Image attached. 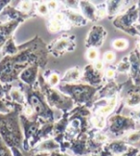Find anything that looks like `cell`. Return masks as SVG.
I'll list each match as a JSON object with an SVG mask.
<instances>
[{"label":"cell","mask_w":140,"mask_h":156,"mask_svg":"<svg viewBox=\"0 0 140 156\" xmlns=\"http://www.w3.org/2000/svg\"><path fill=\"white\" fill-rule=\"evenodd\" d=\"M115 104H116V100H115V98H112L108 105H107L106 107L101 108V109L99 110V113L101 114V115H108V114H109L114 109Z\"/></svg>","instance_id":"cell-1"},{"label":"cell","mask_w":140,"mask_h":156,"mask_svg":"<svg viewBox=\"0 0 140 156\" xmlns=\"http://www.w3.org/2000/svg\"><path fill=\"white\" fill-rule=\"evenodd\" d=\"M128 45V41L123 39H118L113 41V46L116 49H124Z\"/></svg>","instance_id":"cell-2"},{"label":"cell","mask_w":140,"mask_h":156,"mask_svg":"<svg viewBox=\"0 0 140 156\" xmlns=\"http://www.w3.org/2000/svg\"><path fill=\"white\" fill-rule=\"evenodd\" d=\"M97 57H98V51H97L96 49H90V50H88V52H87V58L89 60H91V61H94V60L97 59Z\"/></svg>","instance_id":"cell-3"},{"label":"cell","mask_w":140,"mask_h":156,"mask_svg":"<svg viewBox=\"0 0 140 156\" xmlns=\"http://www.w3.org/2000/svg\"><path fill=\"white\" fill-rule=\"evenodd\" d=\"M92 122H93V124L95 125V126L98 127V128H103L105 126V122L102 121V119H93Z\"/></svg>","instance_id":"cell-4"},{"label":"cell","mask_w":140,"mask_h":156,"mask_svg":"<svg viewBox=\"0 0 140 156\" xmlns=\"http://www.w3.org/2000/svg\"><path fill=\"white\" fill-rule=\"evenodd\" d=\"M104 58H105V60H106L107 62H111V61H113L114 58H115V54L113 52H111V51H108V52H107L105 54Z\"/></svg>","instance_id":"cell-5"},{"label":"cell","mask_w":140,"mask_h":156,"mask_svg":"<svg viewBox=\"0 0 140 156\" xmlns=\"http://www.w3.org/2000/svg\"><path fill=\"white\" fill-rule=\"evenodd\" d=\"M39 12L40 14H42V15L47 14V12H48L47 5H45V4H40L39 6Z\"/></svg>","instance_id":"cell-6"},{"label":"cell","mask_w":140,"mask_h":156,"mask_svg":"<svg viewBox=\"0 0 140 156\" xmlns=\"http://www.w3.org/2000/svg\"><path fill=\"white\" fill-rule=\"evenodd\" d=\"M50 83L52 84V85H57V84L59 83V76L58 74H52L50 79H49Z\"/></svg>","instance_id":"cell-7"},{"label":"cell","mask_w":140,"mask_h":156,"mask_svg":"<svg viewBox=\"0 0 140 156\" xmlns=\"http://www.w3.org/2000/svg\"><path fill=\"white\" fill-rule=\"evenodd\" d=\"M30 8H31V4H30L29 2H24L22 4V9L23 10L28 11V10H30Z\"/></svg>","instance_id":"cell-8"},{"label":"cell","mask_w":140,"mask_h":156,"mask_svg":"<svg viewBox=\"0 0 140 156\" xmlns=\"http://www.w3.org/2000/svg\"><path fill=\"white\" fill-rule=\"evenodd\" d=\"M107 76H108V78L113 77V76H114V70H112V69H108V70H107Z\"/></svg>","instance_id":"cell-9"},{"label":"cell","mask_w":140,"mask_h":156,"mask_svg":"<svg viewBox=\"0 0 140 156\" xmlns=\"http://www.w3.org/2000/svg\"><path fill=\"white\" fill-rule=\"evenodd\" d=\"M95 68H96L97 69H99V70L102 69H103V63L100 62V61H99V62H97V63L95 64Z\"/></svg>","instance_id":"cell-10"},{"label":"cell","mask_w":140,"mask_h":156,"mask_svg":"<svg viewBox=\"0 0 140 156\" xmlns=\"http://www.w3.org/2000/svg\"><path fill=\"white\" fill-rule=\"evenodd\" d=\"M97 140H98V141H106L107 137L104 136V135H98V136H97Z\"/></svg>","instance_id":"cell-11"},{"label":"cell","mask_w":140,"mask_h":156,"mask_svg":"<svg viewBox=\"0 0 140 156\" xmlns=\"http://www.w3.org/2000/svg\"><path fill=\"white\" fill-rule=\"evenodd\" d=\"M48 6H49V7L52 8V9H55V8L57 7V3H56V2H54V1H51V2H49Z\"/></svg>","instance_id":"cell-12"},{"label":"cell","mask_w":140,"mask_h":156,"mask_svg":"<svg viewBox=\"0 0 140 156\" xmlns=\"http://www.w3.org/2000/svg\"><path fill=\"white\" fill-rule=\"evenodd\" d=\"M55 19H56V20H62L63 19V16L62 14H57L56 16H55Z\"/></svg>","instance_id":"cell-13"},{"label":"cell","mask_w":140,"mask_h":156,"mask_svg":"<svg viewBox=\"0 0 140 156\" xmlns=\"http://www.w3.org/2000/svg\"><path fill=\"white\" fill-rule=\"evenodd\" d=\"M26 113H27V115H31V114H32V108L31 107H27Z\"/></svg>","instance_id":"cell-14"},{"label":"cell","mask_w":140,"mask_h":156,"mask_svg":"<svg viewBox=\"0 0 140 156\" xmlns=\"http://www.w3.org/2000/svg\"><path fill=\"white\" fill-rule=\"evenodd\" d=\"M139 48H140V41H139Z\"/></svg>","instance_id":"cell-15"}]
</instances>
